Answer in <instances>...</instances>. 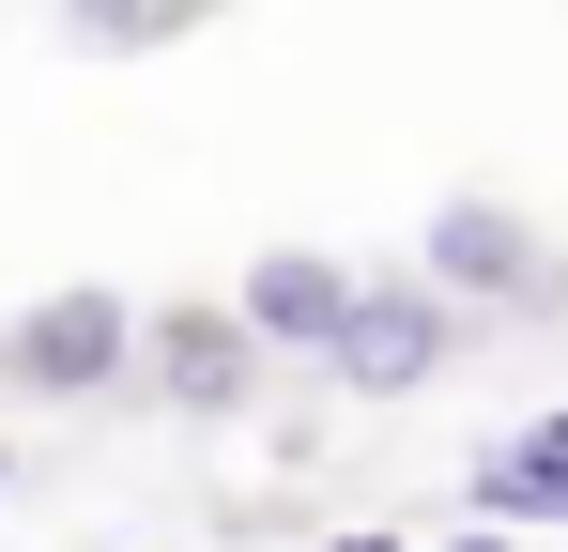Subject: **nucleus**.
I'll list each match as a JSON object with an SVG mask.
<instances>
[{"label": "nucleus", "instance_id": "obj_5", "mask_svg": "<svg viewBox=\"0 0 568 552\" xmlns=\"http://www.w3.org/2000/svg\"><path fill=\"white\" fill-rule=\"evenodd\" d=\"M154 368H170V399H231V384H246V323H215V307H185V323L154 338Z\"/></svg>", "mask_w": 568, "mask_h": 552}, {"label": "nucleus", "instance_id": "obj_8", "mask_svg": "<svg viewBox=\"0 0 568 552\" xmlns=\"http://www.w3.org/2000/svg\"><path fill=\"white\" fill-rule=\"evenodd\" d=\"M338 552H399V538H338Z\"/></svg>", "mask_w": 568, "mask_h": 552}, {"label": "nucleus", "instance_id": "obj_3", "mask_svg": "<svg viewBox=\"0 0 568 552\" xmlns=\"http://www.w3.org/2000/svg\"><path fill=\"white\" fill-rule=\"evenodd\" d=\"M338 323H354V276H338V262L277 246V262L246 276V338H323V354H338Z\"/></svg>", "mask_w": 568, "mask_h": 552}, {"label": "nucleus", "instance_id": "obj_2", "mask_svg": "<svg viewBox=\"0 0 568 552\" xmlns=\"http://www.w3.org/2000/svg\"><path fill=\"white\" fill-rule=\"evenodd\" d=\"M123 338H139V323H123V307H108V292H62V307H31V323H16V384H47V399H78V384H108V368H123Z\"/></svg>", "mask_w": 568, "mask_h": 552}, {"label": "nucleus", "instance_id": "obj_4", "mask_svg": "<svg viewBox=\"0 0 568 552\" xmlns=\"http://www.w3.org/2000/svg\"><path fill=\"white\" fill-rule=\"evenodd\" d=\"M554 507H568V415H538L507 460H476V522L507 538V522H554Z\"/></svg>", "mask_w": 568, "mask_h": 552}, {"label": "nucleus", "instance_id": "obj_6", "mask_svg": "<svg viewBox=\"0 0 568 552\" xmlns=\"http://www.w3.org/2000/svg\"><path fill=\"white\" fill-rule=\"evenodd\" d=\"M430 262H446V276H523V231H507L491 200H462V215L430 231Z\"/></svg>", "mask_w": 568, "mask_h": 552}, {"label": "nucleus", "instance_id": "obj_7", "mask_svg": "<svg viewBox=\"0 0 568 552\" xmlns=\"http://www.w3.org/2000/svg\"><path fill=\"white\" fill-rule=\"evenodd\" d=\"M462 552H507V538H491V522H476V538H462Z\"/></svg>", "mask_w": 568, "mask_h": 552}, {"label": "nucleus", "instance_id": "obj_1", "mask_svg": "<svg viewBox=\"0 0 568 552\" xmlns=\"http://www.w3.org/2000/svg\"><path fill=\"white\" fill-rule=\"evenodd\" d=\"M446 292H415V276H384V292H354V323H338V384H369V399H399V384H430L446 368Z\"/></svg>", "mask_w": 568, "mask_h": 552}]
</instances>
